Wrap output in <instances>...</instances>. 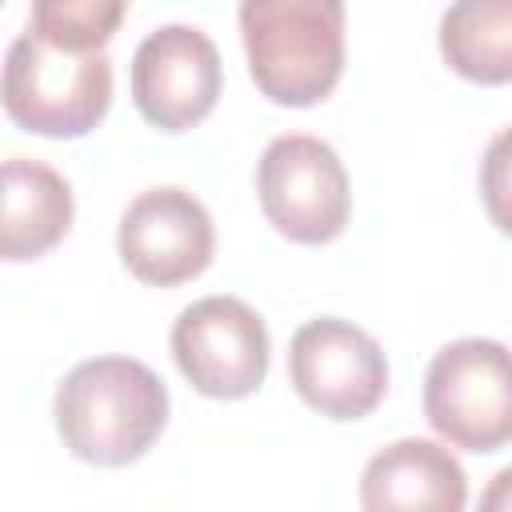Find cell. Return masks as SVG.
Instances as JSON below:
<instances>
[{
    "label": "cell",
    "instance_id": "obj_1",
    "mask_svg": "<svg viewBox=\"0 0 512 512\" xmlns=\"http://www.w3.org/2000/svg\"><path fill=\"white\" fill-rule=\"evenodd\" d=\"M56 432L76 460L120 468L140 460L168 424L164 380L132 356L80 360L56 388Z\"/></svg>",
    "mask_w": 512,
    "mask_h": 512
},
{
    "label": "cell",
    "instance_id": "obj_2",
    "mask_svg": "<svg viewBox=\"0 0 512 512\" xmlns=\"http://www.w3.org/2000/svg\"><path fill=\"white\" fill-rule=\"evenodd\" d=\"M240 36L256 88L276 104L308 108L344 72L340 0H244Z\"/></svg>",
    "mask_w": 512,
    "mask_h": 512
},
{
    "label": "cell",
    "instance_id": "obj_3",
    "mask_svg": "<svg viewBox=\"0 0 512 512\" xmlns=\"http://www.w3.org/2000/svg\"><path fill=\"white\" fill-rule=\"evenodd\" d=\"M0 104L24 132L52 140L84 136L112 104V60L104 48L80 52L24 28L4 52Z\"/></svg>",
    "mask_w": 512,
    "mask_h": 512
},
{
    "label": "cell",
    "instance_id": "obj_4",
    "mask_svg": "<svg viewBox=\"0 0 512 512\" xmlns=\"http://www.w3.org/2000/svg\"><path fill=\"white\" fill-rule=\"evenodd\" d=\"M424 416L452 448H504L512 440L508 348L488 336L444 344L424 372Z\"/></svg>",
    "mask_w": 512,
    "mask_h": 512
},
{
    "label": "cell",
    "instance_id": "obj_5",
    "mask_svg": "<svg viewBox=\"0 0 512 512\" xmlns=\"http://www.w3.org/2000/svg\"><path fill=\"white\" fill-rule=\"evenodd\" d=\"M256 196L268 224L296 244H328L352 212L348 172L336 148L308 132L268 140L256 164Z\"/></svg>",
    "mask_w": 512,
    "mask_h": 512
},
{
    "label": "cell",
    "instance_id": "obj_6",
    "mask_svg": "<svg viewBox=\"0 0 512 512\" xmlns=\"http://www.w3.org/2000/svg\"><path fill=\"white\" fill-rule=\"evenodd\" d=\"M172 356L200 396L240 400L268 376V328L240 296H200L172 320Z\"/></svg>",
    "mask_w": 512,
    "mask_h": 512
},
{
    "label": "cell",
    "instance_id": "obj_7",
    "mask_svg": "<svg viewBox=\"0 0 512 512\" xmlns=\"http://www.w3.org/2000/svg\"><path fill=\"white\" fill-rule=\"evenodd\" d=\"M288 376L300 400L328 420H360L388 392L380 344L352 320L316 316L288 344Z\"/></svg>",
    "mask_w": 512,
    "mask_h": 512
},
{
    "label": "cell",
    "instance_id": "obj_8",
    "mask_svg": "<svg viewBox=\"0 0 512 512\" xmlns=\"http://www.w3.org/2000/svg\"><path fill=\"white\" fill-rule=\"evenodd\" d=\"M224 68L208 32L192 24H160L132 52V100L160 132L200 124L220 100Z\"/></svg>",
    "mask_w": 512,
    "mask_h": 512
},
{
    "label": "cell",
    "instance_id": "obj_9",
    "mask_svg": "<svg viewBox=\"0 0 512 512\" xmlns=\"http://www.w3.org/2000/svg\"><path fill=\"white\" fill-rule=\"evenodd\" d=\"M116 248H120L124 268L136 280L172 288V284L200 276L212 264L216 228H212L208 208L192 192L176 184H160V188L140 192L124 208Z\"/></svg>",
    "mask_w": 512,
    "mask_h": 512
},
{
    "label": "cell",
    "instance_id": "obj_10",
    "mask_svg": "<svg viewBox=\"0 0 512 512\" xmlns=\"http://www.w3.org/2000/svg\"><path fill=\"white\" fill-rule=\"evenodd\" d=\"M468 476L460 460L424 436L384 444L360 472L364 512H464Z\"/></svg>",
    "mask_w": 512,
    "mask_h": 512
},
{
    "label": "cell",
    "instance_id": "obj_11",
    "mask_svg": "<svg viewBox=\"0 0 512 512\" xmlns=\"http://www.w3.org/2000/svg\"><path fill=\"white\" fill-rule=\"evenodd\" d=\"M72 228L68 180L28 156L0 160V260H36Z\"/></svg>",
    "mask_w": 512,
    "mask_h": 512
},
{
    "label": "cell",
    "instance_id": "obj_12",
    "mask_svg": "<svg viewBox=\"0 0 512 512\" xmlns=\"http://www.w3.org/2000/svg\"><path fill=\"white\" fill-rule=\"evenodd\" d=\"M440 52L460 76L476 84L512 80V4L508 0L452 4L440 20Z\"/></svg>",
    "mask_w": 512,
    "mask_h": 512
},
{
    "label": "cell",
    "instance_id": "obj_13",
    "mask_svg": "<svg viewBox=\"0 0 512 512\" xmlns=\"http://www.w3.org/2000/svg\"><path fill=\"white\" fill-rule=\"evenodd\" d=\"M124 20L120 0H36L28 8V28L52 44L100 52Z\"/></svg>",
    "mask_w": 512,
    "mask_h": 512
}]
</instances>
